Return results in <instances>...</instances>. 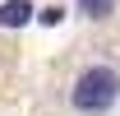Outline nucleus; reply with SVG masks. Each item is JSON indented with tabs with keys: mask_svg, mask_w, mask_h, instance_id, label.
I'll list each match as a JSON object with an SVG mask.
<instances>
[{
	"mask_svg": "<svg viewBox=\"0 0 120 116\" xmlns=\"http://www.w3.org/2000/svg\"><path fill=\"white\" fill-rule=\"evenodd\" d=\"M32 14L42 19V23H51V28H56L60 19H65V9H60V5H51V9H32Z\"/></svg>",
	"mask_w": 120,
	"mask_h": 116,
	"instance_id": "20e7f679",
	"label": "nucleus"
},
{
	"mask_svg": "<svg viewBox=\"0 0 120 116\" xmlns=\"http://www.w3.org/2000/svg\"><path fill=\"white\" fill-rule=\"evenodd\" d=\"M28 19H32L28 0H5V5H0V28H23Z\"/></svg>",
	"mask_w": 120,
	"mask_h": 116,
	"instance_id": "f03ea898",
	"label": "nucleus"
},
{
	"mask_svg": "<svg viewBox=\"0 0 120 116\" xmlns=\"http://www.w3.org/2000/svg\"><path fill=\"white\" fill-rule=\"evenodd\" d=\"M79 9L88 19H106V14H116V0H79Z\"/></svg>",
	"mask_w": 120,
	"mask_h": 116,
	"instance_id": "7ed1b4c3",
	"label": "nucleus"
},
{
	"mask_svg": "<svg viewBox=\"0 0 120 116\" xmlns=\"http://www.w3.org/2000/svg\"><path fill=\"white\" fill-rule=\"evenodd\" d=\"M116 98H120V74L111 70V65H92V70H83L79 84H74V93H69V102H74L79 112H88V116L111 112Z\"/></svg>",
	"mask_w": 120,
	"mask_h": 116,
	"instance_id": "f257e3e1",
	"label": "nucleus"
}]
</instances>
